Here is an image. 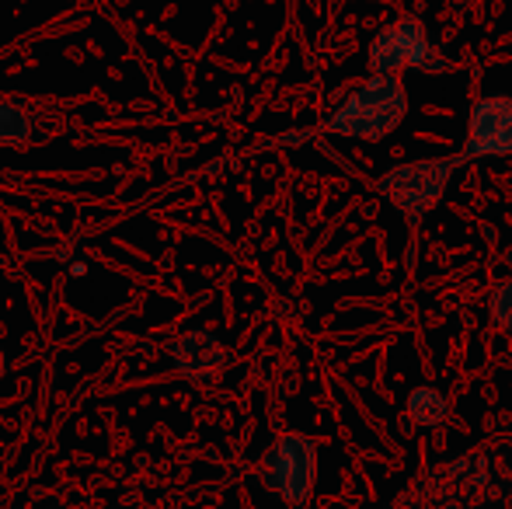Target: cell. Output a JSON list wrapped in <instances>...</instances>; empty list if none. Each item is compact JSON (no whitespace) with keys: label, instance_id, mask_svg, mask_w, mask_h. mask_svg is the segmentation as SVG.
Returning a JSON list of instances; mask_svg holds the SVG:
<instances>
[{"label":"cell","instance_id":"cell-1","mask_svg":"<svg viewBox=\"0 0 512 509\" xmlns=\"http://www.w3.org/2000/svg\"><path fill=\"white\" fill-rule=\"evenodd\" d=\"M408 116V91L398 77L370 74V81L345 91L335 109L324 119V129L342 140H366L377 143L391 136Z\"/></svg>","mask_w":512,"mask_h":509},{"label":"cell","instance_id":"cell-2","mask_svg":"<svg viewBox=\"0 0 512 509\" xmlns=\"http://www.w3.org/2000/svg\"><path fill=\"white\" fill-rule=\"evenodd\" d=\"M467 164L460 154L453 157H422V161L394 164L391 171H384L377 182L380 196L408 220L411 227H418L439 203H443L446 189H450L453 171Z\"/></svg>","mask_w":512,"mask_h":509},{"label":"cell","instance_id":"cell-3","mask_svg":"<svg viewBox=\"0 0 512 509\" xmlns=\"http://www.w3.org/2000/svg\"><path fill=\"white\" fill-rule=\"evenodd\" d=\"M262 485L286 506L307 509L317 482V443L304 433H283L258 464Z\"/></svg>","mask_w":512,"mask_h":509},{"label":"cell","instance_id":"cell-4","mask_svg":"<svg viewBox=\"0 0 512 509\" xmlns=\"http://www.w3.org/2000/svg\"><path fill=\"white\" fill-rule=\"evenodd\" d=\"M429 49H432V42H429V32H425L422 18H418V14H398V18L387 21L370 39L366 63H370V74L398 77L401 70H422Z\"/></svg>","mask_w":512,"mask_h":509},{"label":"cell","instance_id":"cell-5","mask_svg":"<svg viewBox=\"0 0 512 509\" xmlns=\"http://www.w3.org/2000/svg\"><path fill=\"white\" fill-rule=\"evenodd\" d=\"M464 161H485V157H512V98L488 95L474 102L467 119V143L460 150Z\"/></svg>","mask_w":512,"mask_h":509},{"label":"cell","instance_id":"cell-6","mask_svg":"<svg viewBox=\"0 0 512 509\" xmlns=\"http://www.w3.org/2000/svg\"><path fill=\"white\" fill-rule=\"evenodd\" d=\"M171 360H175L178 374L189 377V381H209L227 363V349H223V342L213 332L196 328V332H185L182 339H175Z\"/></svg>","mask_w":512,"mask_h":509},{"label":"cell","instance_id":"cell-7","mask_svg":"<svg viewBox=\"0 0 512 509\" xmlns=\"http://www.w3.org/2000/svg\"><path fill=\"white\" fill-rule=\"evenodd\" d=\"M32 140H42L35 112L21 98H0V147H25Z\"/></svg>","mask_w":512,"mask_h":509},{"label":"cell","instance_id":"cell-8","mask_svg":"<svg viewBox=\"0 0 512 509\" xmlns=\"http://www.w3.org/2000/svg\"><path fill=\"white\" fill-rule=\"evenodd\" d=\"M408 419L415 422V426L422 429H436L446 422V415H450V401H446L443 391H436V387L422 384L415 387V391L408 394Z\"/></svg>","mask_w":512,"mask_h":509},{"label":"cell","instance_id":"cell-9","mask_svg":"<svg viewBox=\"0 0 512 509\" xmlns=\"http://www.w3.org/2000/svg\"><path fill=\"white\" fill-rule=\"evenodd\" d=\"M488 314H492V321L502 332L512 335V279H506V283H499L492 290V297H488Z\"/></svg>","mask_w":512,"mask_h":509},{"label":"cell","instance_id":"cell-10","mask_svg":"<svg viewBox=\"0 0 512 509\" xmlns=\"http://www.w3.org/2000/svg\"><path fill=\"white\" fill-rule=\"evenodd\" d=\"M4 370H7V356H4V349H0V377H4Z\"/></svg>","mask_w":512,"mask_h":509}]
</instances>
